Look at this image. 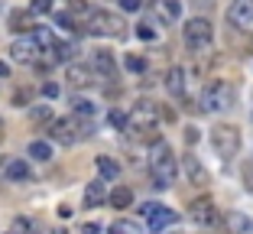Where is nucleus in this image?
Wrapping results in <instances>:
<instances>
[{
    "label": "nucleus",
    "mask_w": 253,
    "mask_h": 234,
    "mask_svg": "<svg viewBox=\"0 0 253 234\" xmlns=\"http://www.w3.org/2000/svg\"><path fill=\"white\" fill-rule=\"evenodd\" d=\"M175 173H179V163L172 156V146L166 140H156L153 146V156H149V179L156 189H169L175 182Z\"/></svg>",
    "instance_id": "nucleus-1"
},
{
    "label": "nucleus",
    "mask_w": 253,
    "mask_h": 234,
    "mask_svg": "<svg viewBox=\"0 0 253 234\" xmlns=\"http://www.w3.org/2000/svg\"><path fill=\"white\" fill-rule=\"evenodd\" d=\"M126 130H130L136 140H156V130H159L156 101H140L133 111L126 114Z\"/></svg>",
    "instance_id": "nucleus-2"
},
{
    "label": "nucleus",
    "mask_w": 253,
    "mask_h": 234,
    "mask_svg": "<svg viewBox=\"0 0 253 234\" xmlns=\"http://www.w3.org/2000/svg\"><path fill=\"white\" fill-rule=\"evenodd\" d=\"M84 33H91V36H107V39H124L126 36V20L120 13H111V10H94V13H88Z\"/></svg>",
    "instance_id": "nucleus-3"
},
{
    "label": "nucleus",
    "mask_w": 253,
    "mask_h": 234,
    "mask_svg": "<svg viewBox=\"0 0 253 234\" xmlns=\"http://www.w3.org/2000/svg\"><path fill=\"white\" fill-rule=\"evenodd\" d=\"M49 130V137H52L55 143H62V146H75L78 140H88L91 137V124L88 121H82L78 114H72V117H65V121H55L52 127H45Z\"/></svg>",
    "instance_id": "nucleus-4"
},
{
    "label": "nucleus",
    "mask_w": 253,
    "mask_h": 234,
    "mask_svg": "<svg viewBox=\"0 0 253 234\" xmlns=\"http://www.w3.org/2000/svg\"><path fill=\"white\" fill-rule=\"evenodd\" d=\"M208 140H211V150L221 159H234L240 153V130L234 127V124H214Z\"/></svg>",
    "instance_id": "nucleus-5"
},
{
    "label": "nucleus",
    "mask_w": 253,
    "mask_h": 234,
    "mask_svg": "<svg viewBox=\"0 0 253 234\" xmlns=\"http://www.w3.org/2000/svg\"><path fill=\"white\" fill-rule=\"evenodd\" d=\"M231 101H234L231 85L221 82V78H214V82H208L205 88H201V104L198 107L205 114H217V111H224V107H231Z\"/></svg>",
    "instance_id": "nucleus-6"
},
{
    "label": "nucleus",
    "mask_w": 253,
    "mask_h": 234,
    "mask_svg": "<svg viewBox=\"0 0 253 234\" xmlns=\"http://www.w3.org/2000/svg\"><path fill=\"white\" fill-rule=\"evenodd\" d=\"M211 36H214V30H211V23L205 20V16H192V20L182 26V39H185V46L195 49V52H205L211 46Z\"/></svg>",
    "instance_id": "nucleus-7"
},
{
    "label": "nucleus",
    "mask_w": 253,
    "mask_h": 234,
    "mask_svg": "<svg viewBox=\"0 0 253 234\" xmlns=\"http://www.w3.org/2000/svg\"><path fill=\"white\" fill-rule=\"evenodd\" d=\"M140 215L146 218V228H149L153 234H159L163 228H169V225H175V221H179V215L172 212V208H166V205H159V202L140 205Z\"/></svg>",
    "instance_id": "nucleus-8"
},
{
    "label": "nucleus",
    "mask_w": 253,
    "mask_h": 234,
    "mask_svg": "<svg viewBox=\"0 0 253 234\" xmlns=\"http://www.w3.org/2000/svg\"><path fill=\"white\" fill-rule=\"evenodd\" d=\"M10 55H13V62H23V65H36L39 55H42V46H39L36 36H23V39H16V43L10 46Z\"/></svg>",
    "instance_id": "nucleus-9"
},
{
    "label": "nucleus",
    "mask_w": 253,
    "mask_h": 234,
    "mask_svg": "<svg viewBox=\"0 0 253 234\" xmlns=\"http://www.w3.org/2000/svg\"><path fill=\"white\" fill-rule=\"evenodd\" d=\"M227 23L234 30H253V0H231Z\"/></svg>",
    "instance_id": "nucleus-10"
},
{
    "label": "nucleus",
    "mask_w": 253,
    "mask_h": 234,
    "mask_svg": "<svg viewBox=\"0 0 253 234\" xmlns=\"http://www.w3.org/2000/svg\"><path fill=\"white\" fill-rule=\"evenodd\" d=\"M153 16L163 26H175L182 16V0H153Z\"/></svg>",
    "instance_id": "nucleus-11"
},
{
    "label": "nucleus",
    "mask_w": 253,
    "mask_h": 234,
    "mask_svg": "<svg viewBox=\"0 0 253 234\" xmlns=\"http://www.w3.org/2000/svg\"><path fill=\"white\" fill-rule=\"evenodd\" d=\"M182 169H185V176H188L192 186H198V189L208 186V169L201 166V159L195 156V153H185V156H182Z\"/></svg>",
    "instance_id": "nucleus-12"
},
{
    "label": "nucleus",
    "mask_w": 253,
    "mask_h": 234,
    "mask_svg": "<svg viewBox=\"0 0 253 234\" xmlns=\"http://www.w3.org/2000/svg\"><path fill=\"white\" fill-rule=\"evenodd\" d=\"M192 221L198 228H211V225H217V208H214V202H192Z\"/></svg>",
    "instance_id": "nucleus-13"
},
{
    "label": "nucleus",
    "mask_w": 253,
    "mask_h": 234,
    "mask_svg": "<svg viewBox=\"0 0 253 234\" xmlns=\"http://www.w3.org/2000/svg\"><path fill=\"white\" fill-rule=\"evenodd\" d=\"M68 82H72V88H91L97 82V75L88 65H68Z\"/></svg>",
    "instance_id": "nucleus-14"
},
{
    "label": "nucleus",
    "mask_w": 253,
    "mask_h": 234,
    "mask_svg": "<svg viewBox=\"0 0 253 234\" xmlns=\"http://www.w3.org/2000/svg\"><path fill=\"white\" fill-rule=\"evenodd\" d=\"M224 225L231 234H253V218L244 212H227L224 215Z\"/></svg>",
    "instance_id": "nucleus-15"
},
{
    "label": "nucleus",
    "mask_w": 253,
    "mask_h": 234,
    "mask_svg": "<svg viewBox=\"0 0 253 234\" xmlns=\"http://www.w3.org/2000/svg\"><path fill=\"white\" fill-rule=\"evenodd\" d=\"M107 198L104 192V179H97V182H88L84 186V208H101V202Z\"/></svg>",
    "instance_id": "nucleus-16"
},
{
    "label": "nucleus",
    "mask_w": 253,
    "mask_h": 234,
    "mask_svg": "<svg viewBox=\"0 0 253 234\" xmlns=\"http://www.w3.org/2000/svg\"><path fill=\"white\" fill-rule=\"evenodd\" d=\"M166 88H169L172 98H185V72H182V68H169V75H166Z\"/></svg>",
    "instance_id": "nucleus-17"
},
{
    "label": "nucleus",
    "mask_w": 253,
    "mask_h": 234,
    "mask_svg": "<svg viewBox=\"0 0 253 234\" xmlns=\"http://www.w3.org/2000/svg\"><path fill=\"white\" fill-rule=\"evenodd\" d=\"M94 68L101 72V78H114L117 75V65H114V55L107 49H97L94 52Z\"/></svg>",
    "instance_id": "nucleus-18"
},
{
    "label": "nucleus",
    "mask_w": 253,
    "mask_h": 234,
    "mask_svg": "<svg viewBox=\"0 0 253 234\" xmlns=\"http://www.w3.org/2000/svg\"><path fill=\"white\" fill-rule=\"evenodd\" d=\"M94 169H97V176L104 182H114L120 176V166H117V159H111V156H97L94 159Z\"/></svg>",
    "instance_id": "nucleus-19"
},
{
    "label": "nucleus",
    "mask_w": 253,
    "mask_h": 234,
    "mask_svg": "<svg viewBox=\"0 0 253 234\" xmlns=\"http://www.w3.org/2000/svg\"><path fill=\"white\" fill-rule=\"evenodd\" d=\"M107 202H111L114 208H130V205H133V189H130V186H117V189L107 195Z\"/></svg>",
    "instance_id": "nucleus-20"
},
{
    "label": "nucleus",
    "mask_w": 253,
    "mask_h": 234,
    "mask_svg": "<svg viewBox=\"0 0 253 234\" xmlns=\"http://www.w3.org/2000/svg\"><path fill=\"white\" fill-rule=\"evenodd\" d=\"M30 166H26V163H23V159H10L7 163V179L10 182H30Z\"/></svg>",
    "instance_id": "nucleus-21"
},
{
    "label": "nucleus",
    "mask_w": 253,
    "mask_h": 234,
    "mask_svg": "<svg viewBox=\"0 0 253 234\" xmlns=\"http://www.w3.org/2000/svg\"><path fill=\"white\" fill-rule=\"evenodd\" d=\"M26 156L39 159V163H49V156H52V146H49V140H33V143L26 146Z\"/></svg>",
    "instance_id": "nucleus-22"
},
{
    "label": "nucleus",
    "mask_w": 253,
    "mask_h": 234,
    "mask_svg": "<svg viewBox=\"0 0 253 234\" xmlns=\"http://www.w3.org/2000/svg\"><path fill=\"white\" fill-rule=\"evenodd\" d=\"M10 30H13V33H33L36 26H33L30 13H20V10H16V13H10Z\"/></svg>",
    "instance_id": "nucleus-23"
},
{
    "label": "nucleus",
    "mask_w": 253,
    "mask_h": 234,
    "mask_svg": "<svg viewBox=\"0 0 253 234\" xmlns=\"http://www.w3.org/2000/svg\"><path fill=\"white\" fill-rule=\"evenodd\" d=\"M136 36H140L143 43H149V39H156V16H146L143 23H136Z\"/></svg>",
    "instance_id": "nucleus-24"
},
{
    "label": "nucleus",
    "mask_w": 253,
    "mask_h": 234,
    "mask_svg": "<svg viewBox=\"0 0 253 234\" xmlns=\"http://www.w3.org/2000/svg\"><path fill=\"white\" fill-rule=\"evenodd\" d=\"M72 114H78V117H91V114H94V101H88V98H72Z\"/></svg>",
    "instance_id": "nucleus-25"
},
{
    "label": "nucleus",
    "mask_w": 253,
    "mask_h": 234,
    "mask_svg": "<svg viewBox=\"0 0 253 234\" xmlns=\"http://www.w3.org/2000/svg\"><path fill=\"white\" fill-rule=\"evenodd\" d=\"M107 234H136V225H133V221H124V218H117L111 228H107Z\"/></svg>",
    "instance_id": "nucleus-26"
},
{
    "label": "nucleus",
    "mask_w": 253,
    "mask_h": 234,
    "mask_svg": "<svg viewBox=\"0 0 253 234\" xmlns=\"http://www.w3.org/2000/svg\"><path fill=\"white\" fill-rule=\"evenodd\" d=\"M30 117H33L36 124H42V121H52V104H36V107L30 111Z\"/></svg>",
    "instance_id": "nucleus-27"
},
{
    "label": "nucleus",
    "mask_w": 253,
    "mask_h": 234,
    "mask_svg": "<svg viewBox=\"0 0 253 234\" xmlns=\"http://www.w3.org/2000/svg\"><path fill=\"white\" fill-rule=\"evenodd\" d=\"M124 65L130 68V72H136V75H143V72H146V59H140V55H126Z\"/></svg>",
    "instance_id": "nucleus-28"
},
{
    "label": "nucleus",
    "mask_w": 253,
    "mask_h": 234,
    "mask_svg": "<svg viewBox=\"0 0 253 234\" xmlns=\"http://www.w3.org/2000/svg\"><path fill=\"white\" fill-rule=\"evenodd\" d=\"M107 121H111V127L126 130V114L124 111H111V114H107Z\"/></svg>",
    "instance_id": "nucleus-29"
},
{
    "label": "nucleus",
    "mask_w": 253,
    "mask_h": 234,
    "mask_svg": "<svg viewBox=\"0 0 253 234\" xmlns=\"http://www.w3.org/2000/svg\"><path fill=\"white\" fill-rule=\"evenodd\" d=\"M13 234H33V221L30 218H16L13 221Z\"/></svg>",
    "instance_id": "nucleus-30"
},
{
    "label": "nucleus",
    "mask_w": 253,
    "mask_h": 234,
    "mask_svg": "<svg viewBox=\"0 0 253 234\" xmlns=\"http://www.w3.org/2000/svg\"><path fill=\"white\" fill-rule=\"evenodd\" d=\"M49 10H52V0H33L30 13H49Z\"/></svg>",
    "instance_id": "nucleus-31"
},
{
    "label": "nucleus",
    "mask_w": 253,
    "mask_h": 234,
    "mask_svg": "<svg viewBox=\"0 0 253 234\" xmlns=\"http://www.w3.org/2000/svg\"><path fill=\"white\" fill-rule=\"evenodd\" d=\"M120 10H126V13H136V10H143V0H117Z\"/></svg>",
    "instance_id": "nucleus-32"
},
{
    "label": "nucleus",
    "mask_w": 253,
    "mask_h": 234,
    "mask_svg": "<svg viewBox=\"0 0 253 234\" xmlns=\"http://www.w3.org/2000/svg\"><path fill=\"white\" fill-rule=\"evenodd\" d=\"M39 91H42V98H49V101H52L55 94H59V85H55V82H45V85H42Z\"/></svg>",
    "instance_id": "nucleus-33"
},
{
    "label": "nucleus",
    "mask_w": 253,
    "mask_h": 234,
    "mask_svg": "<svg viewBox=\"0 0 253 234\" xmlns=\"http://www.w3.org/2000/svg\"><path fill=\"white\" fill-rule=\"evenodd\" d=\"M185 143H198V127H192V124L185 127Z\"/></svg>",
    "instance_id": "nucleus-34"
},
{
    "label": "nucleus",
    "mask_w": 253,
    "mask_h": 234,
    "mask_svg": "<svg viewBox=\"0 0 253 234\" xmlns=\"http://www.w3.org/2000/svg\"><path fill=\"white\" fill-rule=\"evenodd\" d=\"M82 234H101V225H94V221H88V225H82Z\"/></svg>",
    "instance_id": "nucleus-35"
},
{
    "label": "nucleus",
    "mask_w": 253,
    "mask_h": 234,
    "mask_svg": "<svg viewBox=\"0 0 253 234\" xmlns=\"http://www.w3.org/2000/svg\"><path fill=\"white\" fill-rule=\"evenodd\" d=\"M16 107H23V104H26V101H30V91H16Z\"/></svg>",
    "instance_id": "nucleus-36"
},
{
    "label": "nucleus",
    "mask_w": 253,
    "mask_h": 234,
    "mask_svg": "<svg viewBox=\"0 0 253 234\" xmlns=\"http://www.w3.org/2000/svg\"><path fill=\"white\" fill-rule=\"evenodd\" d=\"M59 218H72V205H59Z\"/></svg>",
    "instance_id": "nucleus-37"
},
{
    "label": "nucleus",
    "mask_w": 253,
    "mask_h": 234,
    "mask_svg": "<svg viewBox=\"0 0 253 234\" xmlns=\"http://www.w3.org/2000/svg\"><path fill=\"white\" fill-rule=\"evenodd\" d=\"M10 75V65H7V62H0V78H7Z\"/></svg>",
    "instance_id": "nucleus-38"
},
{
    "label": "nucleus",
    "mask_w": 253,
    "mask_h": 234,
    "mask_svg": "<svg viewBox=\"0 0 253 234\" xmlns=\"http://www.w3.org/2000/svg\"><path fill=\"white\" fill-rule=\"evenodd\" d=\"M0 140H3V121H0Z\"/></svg>",
    "instance_id": "nucleus-39"
},
{
    "label": "nucleus",
    "mask_w": 253,
    "mask_h": 234,
    "mask_svg": "<svg viewBox=\"0 0 253 234\" xmlns=\"http://www.w3.org/2000/svg\"><path fill=\"white\" fill-rule=\"evenodd\" d=\"M45 234H65V231H45Z\"/></svg>",
    "instance_id": "nucleus-40"
},
{
    "label": "nucleus",
    "mask_w": 253,
    "mask_h": 234,
    "mask_svg": "<svg viewBox=\"0 0 253 234\" xmlns=\"http://www.w3.org/2000/svg\"><path fill=\"white\" fill-rule=\"evenodd\" d=\"M7 234H13V231H7Z\"/></svg>",
    "instance_id": "nucleus-41"
}]
</instances>
